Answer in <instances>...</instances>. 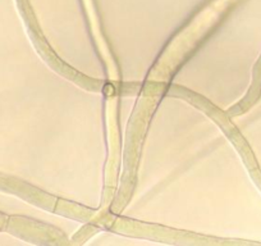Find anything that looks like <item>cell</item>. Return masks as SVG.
I'll return each mask as SVG.
<instances>
[]
</instances>
